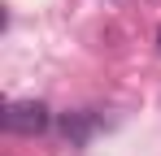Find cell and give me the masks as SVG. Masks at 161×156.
Listing matches in <instances>:
<instances>
[{
	"instance_id": "obj_3",
	"label": "cell",
	"mask_w": 161,
	"mask_h": 156,
	"mask_svg": "<svg viewBox=\"0 0 161 156\" xmlns=\"http://www.w3.org/2000/svg\"><path fill=\"white\" fill-rule=\"evenodd\" d=\"M157 48H161V30H157Z\"/></svg>"
},
{
	"instance_id": "obj_2",
	"label": "cell",
	"mask_w": 161,
	"mask_h": 156,
	"mask_svg": "<svg viewBox=\"0 0 161 156\" xmlns=\"http://www.w3.org/2000/svg\"><path fill=\"white\" fill-rule=\"evenodd\" d=\"M92 130H96V117H92V113H65V117H61V134H65L70 143H87Z\"/></svg>"
},
{
	"instance_id": "obj_1",
	"label": "cell",
	"mask_w": 161,
	"mask_h": 156,
	"mask_svg": "<svg viewBox=\"0 0 161 156\" xmlns=\"http://www.w3.org/2000/svg\"><path fill=\"white\" fill-rule=\"evenodd\" d=\"M48 104L44 100H13L4 108V130H13V134H39V130H48Z\"/></svg>"
}]
</instances>
